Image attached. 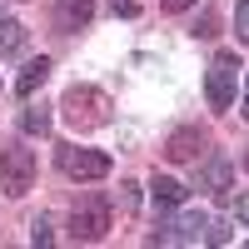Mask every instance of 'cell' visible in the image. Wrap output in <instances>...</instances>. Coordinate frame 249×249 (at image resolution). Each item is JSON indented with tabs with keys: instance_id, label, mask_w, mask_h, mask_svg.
<instances>
[{
	"instance_id": "6da1fadb",
	"label": "cell",
	"mask_w": 249,
	"mask_h": 249,
	"mask_svg": "<svg viewBox=\"0 0 249 249\" xmlns=\"http://www.w3.org/2000/svg\"><path fill=\"white\" fill-rule=\"evenodd\" d=\"M60 115H65L70 130H100V124H110V95L95 90V85H70L65 100H60Z\"/></svg>"
},
{
	"instance_id": "7a4b0ae2",
	"label": "cell",
	"mask_w": 249,
	"mask_h": 249,
	"mask_svg": "<svg viewBox=\"0 0 249 249\" xmlns=\"http://www.w3.org/2000/svg\"><path fill=\"white\" fill-rule=\"evenodd\" d=\"M35 184V150L25 144H10V150H0V190L10 199H20Z\"/></svg>"
},
{
	"instance_id": "3957f363",
	"label": "cell",
	"mask_w": 249,
	"mask_h": 249,
	"mask_svg": "<svg viewBox=\"0 0 249 249\" xmlns=\"http://www.w3.org/2000/svg\"><path fill=\"white\" fill-rule=\"evenodd\" d=\"M239 95V55L234 50H219L214 65H210V105L214 110H230Z\"/></svg>"
},
{
	"instance_id": "277c9868",
	"label": "cell",
	"mask_w": 249,
	"mask_h": 249,
	"mask_svg": "<svg viewBox=\"0 0 249 249\" xmlns=\"http://www.w3.org/2000/svg\"><path fill=\"white\" fill-rule=\"evenodd\" d=\"M110 230V204L105 199H85V204H75V214H70V234L80 244H95V239H105Z\"/></svg>"
},
{
	"instance_id": "5b68a950",
	"label": "cell",
	"mask_w": 249,
	"mask_h": 249,
	"mask_svg": "<svg viewBox=\"0 0 249 249\" xmlns=\"http://www.w3.org/2000/svg\"><path fill=\"white\" fill-rule=\"evenodd\" d=\"M60 170H65L70 179H105L110 175V155L80 150V144H60Z\"/></svg>"
},
{
	"instance_id": "8992f818",
	"label": "cell",
	"mask_w": 249,
	"mask_h": 249,
	"mask_svg": "<svg viewBox=\"0 0 249 249\" xmlns=\"http://www.w3.org/2000/svg\"><path fill=\"white\" fill-rule=\"evenodd\" d=\"M230 179H234V170H230V160H224V155L204 160V170H199V190H210L214 199H230Z\"/></svg>"
},
{
	"instance_id": "52a82bcc",
	"label": "cell",
	"mask_w": 249,
	"mask_h": 249,
	"mask_svg": "<svg viewBox=\"0 0 249 249\" xmlns=\"http://www.w3.org/2000/svg\"><path fill=\"white\" fill-rule=\"evenodd\" d=\"M150 199H155V210H175V204H184V184H179V179H170V175H155Z\"/></svg>"
},
{
	"instance_id": "ba28073f",
	"label": "cell",
	"mask_w": 249,
	"mask_h": 249,
	"mask_svg": "<svg viewBox=\"0 0 249 249\" xmlns=\"http://www.w3.org/2000/svg\"><path fill=\"white\" fill-rule=\"evenodd\" d=\"M45 80H50V60L40 55V60H30V65L20 70V80H15V95H25V100H30L40 85H45Z\"/></svg>"
},
{
	"instance_id": "9c48e42d",
	"label": "cell",
	"mask_w": 249,
	"mask_h": 249,
	"mask_svg": "<svg viewBox=\"0 0 249 249\" xmlns=\"http://www.w3.org/2000/svg\"><path fill=\"white\" fill-rule=\"evenodd\" d=\"M90 15H95V0H60V25L65 30L90 25Z\"/></svg>"
},
{
	"instance_id": "30bf717a",
	"label": "cell",
	"mask_w": 249,
	"mask_h": 249,
	"mask_svg": "<svg viewBox=\"0 0 249 249\" xmlns=\"http://www.w3.org/2000/svg\"><path fill=\"white\" fill-rule=\"evenodd\" d=\"M20 50H25V25L0 15V55H20Z\"/></svg>"
},
{
	"instance_id": "8fae6325",
	"label": "cell",
	"mask_w": 249,
	"mask_h": 249,
	"mask_svg": "<svg viewBox=\"0 0 249 249\" xmlns=\"http://www.w3.org/2000/svg\"><path fill=\"white\" fill-rule=\"evenodd\" d=\"M195 150H199V135L195 130H179V135H170V144H164L170 160H195Z\"/></svg>"
},
{
	"instance_id": "7c38bea8",
	"label": "cell",
	"mask_w": 249,
	"mask_h": 249,
	"mask_svg": "<svg viewBox=\"0 0 249 249\" xmlns=\"http://www.w3.org/2000/svg\"><path fill=\"white\" fill-rule=\"evenodd\" d=\"M20 130H25V135H45V130H50V115H45V110H35V105H30L25 115H20Z\"/></svg>"
},
{
	"instance_id": "4fadbf2b",
	"label": "cell",
	"mask_w": 249,
	"mask_h": 249,
	"mask_svg": "<svg viewBox=\"0 0 249 249\" xmlns=\"http://www.w3.org/2000/svg\"><path fill=\"white\" fill-rule=\"evenodd\" d=\"M204 244H230V224H224V219H210V234H204Z\"/></svg>"
},
{
	"instance_id": "5bb4252c",
	"label": "cell",
	"mask_w": 249,
	"mask_h": 249,
	"mask_svg": "<svg viewBox=\"0 0 249 249\" xmlns=\"http://www.w3.org/2000/svg\"><path fill=\"white\" fill-rule=\"evenodd\" d=\"M50 239H55L50 219H35V224H30V244H50Z\"/></svg>"
},
{
	"instance_id": "9a60e30c",
	"label": "cell",
	"mask_w": 249,
	"mask_h": 249,
	"mask_svg": "<svg viewBox=\"0 0 249 249\" xmlns=\"http://www.w3.org/2000/svg\"><path fill=\"white\" fill-rule=\"evenodd\" d=\"M234 25H239V40L249 45V0H239V10H234Z\"/></svg>"
},
{
	"instance_id": "2e32d148",
	"label": "cell",
	"mask_w": 249,
	"mask_h": 249,
	"mask_svg": "<svg viewBox=\"0 0 249 249\" xmlns=\"http://www.w3.org/2000/svg\"><path fill=\"white\" fill-rule=\"evenodd\" d=\"M120 210H135V184H120Z\"/></svg>"
},
{
	"instance_id": "e0dca14e",
	"label": "cell",
	"mask_w": 249,
	"mask_h": 249,
	"mask_svg": "<svg viewBox=\"0 0 249 249\" xmlns=\"http://www.w3.org/2000/svg\"><path fill=\"white\" fill-rule=\"evenodd\" d=\"M115 15H140V0H115Z\"/></svg>"
},
{
	"instance_id": "ac0fdd59",
	"label": "cell",
	"mask_w": 249,
	"mask_h": 249,
	"mask_svg": "<svg viewBox=\"0 0 249 249\" xmlns=\"http://www.w3.org/2000/svg\"><path fill=\"white\" fill-rule=\"evenodd\" d=\"M234 214H239V224H249V190L239 195V210H234Z\"/></svg>"
},
{
	"instance_id": "d6986e66",
	"label": "cell",
	"mask_w": 249,
	"mask_h": 249,
	"mask_svg": "<svg viewBox=\"0 0 249 249\" xmlns=\"http://www.w3.org/2000/svg\"><path fill=\"white\" fill-rule=\"evenodd\" d=\"M239 115L249 120V80H244V95H239Z\"/></svg>"
},
{
	"instance_id": "ffe728a7",
	"label": "cell",
	"mask_w": 249,
	"mask_h": 249,
	"mask_svg": "<svg viewBox=\"0 0 249 249\" xmlns=\"http://www.w3.org/2000/svg\"><path fill=\"white\" fill-rule=\"evenodd\" d=\"M195 0H164V10H190Z\"/></svg>"
},
{
	"instance_id": "44dd1931",
	"label": "cell",
	"mask_w": 249,
	"mask_h": 249,
	"mask_svg": "<svg viewBox=\"0 0 249 249\" xmlns=\"http://www.w3.org/2000/svg\"><path fill=\"white\" fill-rule=\"evenodd\" d=\"M244 170H249V155H244Z\"/></svg>"
}]
</instances>
